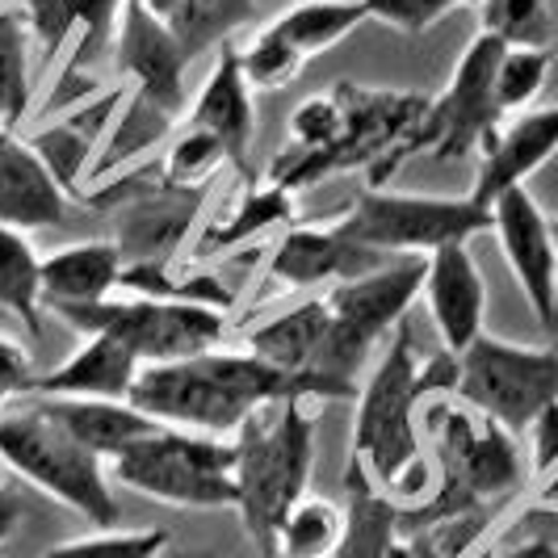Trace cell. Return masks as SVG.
Instances as JSON below:
<instances>
[{"mask_svg": "<svg viewBox=\"0 0 558 558\" xmlns=\"http://www.w3.org/2000/svg\"><path fill=\"white\" fill-rule=\"evenodd\" d=\"M424 93L362 88L340 81L307 97L286 122V143L269 160L265 181L299 194L332 172L365 168L369 190H383L412 156H420V122L428 113Z\"/></svg>", "mask_w": 558, "mask_h": 558, "instance_id": "cell-1", "label": "cell"}, {"mask_svg": "<svg viewBox=\"0 0 558 558\" xmlns=\"http://www.w3.org/2000/svg\"><path fill=\"white\" fill-rule=\"evenodd\" d=\"M362 387L324 378V374H294L265 362L256 353H202L190 362L143 365L131 403L172 428L235 437L240 424L269 403L286 399H357Z\"/></svg>", "mask_w": 558, "mask_h": 558, "instance_id": "cell-2", "label": "cell"}, {"mask_svg": "<svg viewBox=\"0 0 558 558\" xmlns=\"http://www.w3.org/2000/svg\"><path fill=\"white\" fill-rule=\"evenodd\" d=\"M420 433L433 458L437 487L416 508H399V533H433L446 525H487V512L525 483L517 437L478 416L458 395L424 399Z\"/></svg>", "mask_w": 558, "mask_h": 558, "instance_id": "cell-3", "label": "cell"}, {"mask_svg": "<svg viewBox=\"0 0 558 558\" xmlns=\"http://www.w3.org/2000/svg\"><path fill=\"white\" fill-rule=\"evenodd\" d=\"M424 378H420L416 340L408 328L387 340L383 362L374 365L369 383L357 395V420H353V462L374 478L383 496L399 508H416L433 496L437 471L424 449L420 433V408H424Z\"/></svg>", "mask_w": 558, "mask_h": 558, "instance_id": "cell-4", "label": "cell"}, {"mask_svg": "<svg viewBox=\"0 0 558 558\" xmlns=\"http://www.w3.org/2000/svg\"><path fill=\"white\" fill-rule=\"evenodd\" d=\"M235 441V487L240 521L256 550L274 555L286 512L307 496L315 462V412L307 399H286L256 408Z\"/></svg>", "mask_w": 558, "mask_h": 558, "instance_id": "cell-5", "label": "cell"}, {"mask_svg": "<svg viewBox=\"0 0 558 558\" xmlns=\"http://www.w3.org/2000/svg\"><path fill=\"white\" fill-rule=\"evenodd\" d=\"M0 466L63 508L81 512L88 525L118 530L122 508L113 500L110 462L81 446L38 399H29V408L0 412Z\"/></svg>", "mask_w": 558, "mask_h": 558, "instance_id": "cell-6", "label": "cell"}, {"mask_svg": "<svg viewBox=\"0 0 558 558\" xmlns=\"http://www.w3.org/2000/svg\"><path fill=\"white\" fill-rule=\"evenodd\" d=\"M110 478L131 487L135 496L172 504V508L215 512V508H235L240 504L235 441L172 428V424L135 441L126 453H118L110 462Z\"/></svg>", "mask_w": 558, "mask_h": 558, "instance_id": "cell-7", "label": "cell"}, {"mask_svg": "<svg viewBox=\"0 0 558 558\" xmlns=\"http://www.w3.org/2000/svg\"><path fill=\"white\" fill-rule=\"evenodd\" d=\"M336 223L362 248H374L383 256H428L446 244H471V235L478 231H492V206H478L471 194L428 197L365 185L336 215Z\"/></svg>", "mask_w": 558, "mask_h": 558, "instance_id": "cell-8", "label": "cell"}, {"mask_svg": "<svg viewBox=\"0 0 558 558\" xmlns=\"http://www.w3.org/2000/svg\"><path fill=\"white\" fill-rule=\"evenodd\" d=\"M63 324L84 336L122 340L143 365L190 362L219 349L227 332V311L206 303H168V299H101L88 307H59Z\"/></svg>", "mask_w": 558, "mask_h": 558, "instance_id": "cell-9", "label": "cell"}, {"mask_svg": "<svg viewBox=\"0 0 558 558\" xmlns=\"http://www.w3.org/2000/svg\"><path fill=\"white\" fill-rule=\"evenodd\" d=\"M458 399L512 437H525L533 420L558 403V349H530L483 332L458 357Z\"/></svg>", "mask_w": 558, "mask_h": 558, "instance_id": "cell-10", "label": "cell"}, {"mask_svg": "<svg viewBox=\"0 0 558 558\" xmlns=\"http://www.w3.org/2000/svg\"><path fill=\"white\" fill-rule=\"evenodd\" d=\"M424 269H428V256H399L365 278L328 286L324 303L332 311V374L340 383H357L378 340H387L395 324H403L408 307L424 290Z\"/></svg>", "mask_w": 558, "mask_h": 558, "instance_id": "cell-11", "label": "cell"}, {"mask_svg": "<svg viewBox=\"0 0 558 558\" xmlns=\"http://www.w3.org/2000/svg\"><path fill=\"white\" fill-rule=\"evenodd\" d=\"M504 43L478 29L471 47L458 56L446 93L428 101V113L420 122V156L433 160H462L471 151H483L500 135L504 110L496 101V68H500Z\"/></svg>", "mask_w": 558, "mask_h": 558, "instance_id": "cell-12", "label": "cell"}, {"mask_svg": "<svg viewBox=\"0 0 558 558\" xmlns=\"http://www.w3.org/2000/svg\"><path fill=\"white\" fill-rule=\"evenodd\" d=\"M492 231L500 240V252L521 286L533 319L555 332L558 315V244H555V219L537 206V197L517 185L492 202Z\"/></svg>", "mask_w": 558, "mask_h": 558, "instance_id": "cell-13", "label": "cell"}, {"mask_svg": "<svg viewBox=\"0 0 558 558\" xmlns=\"http://www.w3.org/2000/svg\"><path fill=\"white\" fill-rule=\"evenodd\" d=\"M113 63L122 76H131V93L147 97L172 118L185 110V68L194 63V56L172 34V26L140 0L122 4V22L113 34Z\"/></svg>", "mask_w": 558, "mask_h": 558, "instance_id": "cell-14", "label": "cell"}, {"mask_svg": "<svg viewBox=\"0 0 558 558\" xmlns=\"http://www.w3.org/2000/svg\"><path fill=\"white\" fill-rule=\"evenodd\" d=\"M399 256H383L374 248H362L344 227L336 223H294L281 231V240L269 252L265 274L294 290H315V286H336V281L365 278Z\"/></svg>", "mask_w": 558, "mask_h": 558, "instance_id": "cell-15", "label": "cell"}, {"mask_svg": "<svg viewBox=\"0 0 558 558\" xmlns=\"http://www.w3.org/2000/svg\"><path fill=\"white\" fill-rule=\"evenodd\" d=\"M118 185L135 197H126L113 244L122 248L126 265H168V256L194 227L197 190H172L165 185V172H135Z\"/></svg>", "mask_w": 558, "mask_h": 558, "instance_id": "cell-16", "label": "cell"}, {"mask_svg": "<svg viewBox=\"0 0 558 558\" xmlns=\"http://www.w3.org/2000/svg\"><path fill=\"white\" fill-rule=\"evenodd\" d=\"M420 299L428 303L441 349L462 357L483 336V319H487V281L478 274L471 244H446L428 252Z\"/></svg>", "mask_w": 558, "mask_h": 558, "instance_id": "cell-17", "label": "cell"}, {"mask_svg": "<svg viewBox=\"0 0 558 558\" xmlns=\"http://www.w3.org/2000/svg\"><path fill=\"white\" fill-rule=\"evenodd\" d=\"M555 151H558V106L517 113L512 122H504L500 135L483 147L471 197H475L478 206H492L500 194L525 185Z\"/></svg>", "mask_w": 558, "mask_h": 558, "instance_id": "cell-18", "label": "cell"}, {"mask_svg": "<svg viewBox=\"0 0 558 558\" xmlns=\"http://www.w3.org/2000/svg\"><path fill=\"white\" fill-rule=\"evenodd\" d=\"M143 362L113 336H84V344L38 374V387L29 399H122L131 403Z\"/></svg>", "mask_w": 558, "mask_h": 558, "instance_id": "cell-19", "label": "cell"}, {"mask_svg": "<svg viewBox=\"0 0 558 558\" xmlns=\"http://www.w3.org/2000/svg\"><path fill=\"white\" fill-rule=\"evenodd\" d=\"M185 126L215 135L227 147L235 168L248 165V147L256 135V106H252V84L240 68V47H231V43L219 47V59L202 84V93L185 110Z\"/></svg>", "mask_w": 558, "mask_h": 558, "instance_id": "cell-20", "label": "cell"}, {"mask_svg": "<svg viewBox=\"0 0 558 558\" xmlns=\"http://www.w3.org/2000/svg\"><path fill=\"white\" fill-rule=\"evenodd\" d=\"M68 219V194L51 168L22 140V131L0 135V223L17 231H47Z\"/></svg>", "mask_w": 558, "mask_h": 558, "instance_id": "cell-21", "label": "cell"}, {"mask_svg": "<svg viewBox=\"0 0 558 558\" xmlns=\"http://www.w3.org/2000/svg\"><path fill=\"white\" fill-rule=\"evenodd\" d=\"M248 353L265 357V362L281 365V369H294V374H324V378H336L332 374V311L319 299H307L299 307L281 311L274 319L256 324L248 332ZM357 387V383H353Z\"/></svg>", "mask_w": 558, "mask_h": 558, "instance_id": "cell-22", "label": "cell"}, {"mask_svg": "<svg viewBox=\"0 0 558 558\" xmlns=\"http://www.w3.org/2000/svg\"><path fill=\"white\" fill-rule=\"evenodd\" d=\"M126 256L113 240H81L43 256V307H88L122 290Z\"/></svg>", "mask_w": 558, "mask_h": 558, "instance_id": "cell-23", "label": "cell"}, {"mask_svg": "<svg viewBox=\"0 0 558 558\" xmlns=\"http://www.w3.org/2000/svg\"><path fill=\"white\" fill-rule=\"evenodd\" d=\"M113 110H118V93H106L101 101L93 93V101L72 106L56 126L29 135V147L51 168V177L68 197H81V181L84 172L97 165V147H101V135H110Z\"/></svg>", "mask_w": 558, "mask_h": 558, "instance_id": "cell-24", "label": "cell"}, {"mask_svg": "<svg viewBox=\"0 0 558 558\" xmlns=\"http://www.w3.org/2000/svg\"><path fill=\"white\" fill-rule=\"evenodd\" d=\"M38 403L81 446H88L97 458H106V462H113L118 453H126L135 441L165 428L156 416H147L135 403H122V399H38Z\"/></svg>", "mask_w": 558, "mask_h": 558, "instance_id": "cell-25", "label": "cell"}, {"mask_svg": "<svg viewBox=\"0 0 558 558\" xmlns=\"http://www.w3.org/2000/svg\"><path fill=\"white\" fill-rule=\"evenodd\" d=\"M344 512H349V530L332 558H391L399 537V504L383 496L353 458L344 471Z\"/></svg>", "mask_w": 558, "mask_h": 558, "instance_id": "cell-26", "label": "cell"}, {"mask_svg": "<svg viewBox=\"0 0 558 558\" xmlns=\"http://www.w3.org/2000/svg\"><path fill=\"white\" fill-rule=\"evenodd\" d=\"M365 22H369V13L362 0H303V4H290L286 13H278L269 29L303 63H311L315 56L332 51L336 43H344L353 29H362Z\"/></svg>", "mask_w": 558, "mask_h": 558, "instance_id": "cell-27", "label": "cell"}, {"mask_svg": "<svg viewBox=\"0 0 558 558\" xmlns=\"http://www.w3.org/2000/svg\"><path fill=\"white\" fill-rule=\"evenodd\" d=\"M0 311L26 324L29 336L43 328V256L26 231L0 223Z\"/></svg>", "mask_w": 558, "mask_h": 558, "instance_id": "cell-28", "label": "cell"}, {"mask_svg": "<svg viewBox=\"0 0 558 558\" xmlns=\"http://www.w3.org/2000/svg\"><path fill=\"white\" fill-rule=\"evenodd\" d=\"M34 43L17 9H0V135L22 131L34 110Z\"/></svg>", "mask_w": 558, "mask_h": 558, "instance_id": "cell-29", "label": "cell"}, {"mask_svg": "<svg viewBox=\"0 0 558 558\" xmlns=\"http://www.w3.org/2000/svg\"><path fill=\"white\" fill-rule=\"evenodd\" d=\"M349 530L344 504L324 500V496H303L286 512L278 530V558H332Z\"/></svg>", "mask_w": 558, "mask_h": 558, "instance_id": "cell-30", "label": "cell"}, {"mask_svg": "<svg viewBox=\"0 0 558 558\" xmlns=\"http://www.w3.org/2000/svg\"><path fill=\"white\" fill-rule=\"evenodd\" d=\"M294 223H299V210L290 202V190H281L274 181H256V185H248V194L240 197V210L227 223H215L202 235V248H235V244L252 240L256 231Z\"/></svg>", "mask_w": 558, "mask_h": 558, "instance_id": "cell-31", "label": "cell"}, {"mask_svg": "<svg viewBox=\"0 0 558 558\" xmlns=\"http://www.w3.org/2000/svg\"><path fill=\"white\" fill-rule=\"evenodd\" d=\"M252 17H256L252 0H181L168 26L185 43V51L197 59L210 47L231 43V34L240 26H248Z\"/></svg>", "mask_w": 558, "mask_h": 558, "instance_id": "cell-32", "label": "cell"}, {"mask_svg": "<svg viewBox=\"0 0 558 558\" xmlns=\"http://www.w3.org/2000/svg\"><path fill=\"white\" fill-rule=\"evenodd\" d=\"M478 558H558V504L537 500L492 533Z\"/></svg>", "mask_w": 558, "mask_h": 558, "instance_id": "cell-33", "label": "cell"}, {"mask_svg": "<svg viewBox=\"0 0 558 558\" xmlns=\"http://www.w3.org/2000/svg\"><path fill=\"white\" fill-rule=\"evenodd\" d=\"M168 131H172V113H165L160 106H151L140 93H131V106H126L122 118L110 126V143L101 147V156H97L93 168H97V172H110V168H118V165H131V160H140L143 151H151Z\"/></svg>", "mask_w": 558, "mask_h": 558, "instance_id": "cell-34", "label": "cell"}, {"mask_svg": "<svg viewBox=\"0 0 558 558\" xmlns=\"http://www.w3.org/2000/svg\"><path fill=\"white\" fill-rule=\"evenodd\" d=\"M478 22L483 34L500 38L504 47H550L555 38L550 0H483Z\"/></svg>", "mask_w": 558, "mask_h": 558, "instance_id": "cell-35", "label": "cell"}, {"mask_svg": "<svg viewBox=\"0 0 558 558\" xmlns=\"http://www.w3.org/2000/svg\"><path fill=\"white\" fill-rule=\"evenodd\" d=\"M550 47H504L500 68H496V101L504 118L525 113L542 97V88L550 81Z\"/></svg>", "mask_w": 558, "mask_h": 558, "instance_id": "cell-36", "label": "cell"}, {"mask_svg": "<svg viewBox=\"0 0 558 558\" xmlns=\"http://www.w3.org/2000/svg\"><path fill=\"white\" fill-rule=\"evenodd\" d=\"M223 165H231L223 143L206 135V131H197V126H181V135L168 147L160 172H165V185H172V190H202Z\"/></svg>", "mask_w": 558, "mask_h": 558, "instance_id": "cell-37", "label": "cell"}, {"mask_svg": "<svg viewBox=\"0 0 558 558\" xmlns=\"http://www.w3.org/2000/svg\"><path fill=\"white\" fill-rule=\"evenodd\" d=\"M168 530H97L76 542H59L43 558H165Z\"/></svg>", "mask_w": 558, "mask_h": 558, "instance_id": "cell-38", "label": "cell"}, {"mask_svg": "<svg viewBox=\"0 0 558 558\" xmlns=\"http://www.w3.org/2000/svg\"><path fill=\"white\" fill-rule=\"evenodd\" d=\"M240 68H244V76H248L252 93H256V88L274 93V88H286V84L299 81L307 63L294 56L274 29L260 26L248 43L240 47Z\"/></svg>", "mask_w": 558, "mask_h": 558, "instance_id": "cell-39", "label": "cell"}, {"mask_svg": "<svg viewBox=\"0 0 558 558\" xmlns=\"http://www.w3.org/2000/svg\"><path fill=\"white\" fill-rule=\"evenodd\" d=\"M362 4L369 13V22L391 26L399 34H412V38L433 29L453 9H462V0H362Z\"/></svg>", "mask_w": 558, "mask_h": 558, "instance_id": "cell-40", "label": "cell"}, {"mask_svg": "<svg viewBox=\"0 0 558 558\" xmlns=\"http://www.w3.org/2000/svg\"><path fill=\"white\" fill-rule=\"evenodd\" d=\"M34 387H38V369L29 353L13 336H0V408L17 395H34Z\"/></svg>", "mask_w": 558, "mask_h": 558, "instance_id": "cell-41", "label": "cell"}, {"mask_svg": "<svg viewBox=\"0 0 558 558\" xmlns=\"http://www.w3.org/2000/svg\"><path fill=\"white\" fill-rule=\"evenodd\" d=\"M530 471L542 478L558 475V403L530 424Z\"/></svg>", "mask_w": 558, "mask_h": 558, "instance_id": "cell-42", "label": "cell"}, {"mask_svg": "<svg viewBox=\"0 0 558 558\" xmlns=\"http://www.w3.org/2000/svg\"><path fill=\"white\" fill-rule=\"evenodd\" d=\"M22 517H26V504L17 492H9V487H0V555H4V546L13 542V533L22 525Z\"/></svg>", "mask_w": 558, "mask_h": 558, "instance_id": "cell-43", "label": "cell"}, {"mask_svg": "<svg viewBox=\"0 0 558 558\" xmlns=\"http://www.w3.org/2000/svg\"><path fill=\"white\" fill-rule=\"evenodd\" d=\"M391 558H446V550L428 533H399L391 546Z\"/></svg>", "mask_w": 558, "mask_h": 558, "instance_id": "cell-44", "label": "cell"}, {"mask_svg": "<svg viewBox=\"0 0 558 558\" xmlns=\"http://www.w3.org/2000/svg\"><path fill=\"white\" fill-rule=\"evenodd\" d=\"M542 500H550V504H558V475L550 478V487H546V496H542Z\"/></svg>", "mask_w": 558, "mask_h": 558, "instance_id": "cell-45", "label": "cell"}, {"mask_svg": "<svg viewBox=\"0 0 558 558\" xmlns=\"http://www.w3.org/2000/svg\"><path fill=\"white\" fill-rule=\"evenodd\" d=\"M478 4H483V0H462V9H478Z\"/></svg>", "mask_w": 558, "mask_h": 558, "instance_id": "cell-46", "label": "cell"}, {"mask_svg": "<svg viewBox=\"0 0 558 558\" xmlns=\"http://www.w3.org/2000/svg\"><path fill=\"white\" fill-rule=\"evenodd\" d=\"M165 558H190V555H172V550H168V555Z\"/></svg>", "mask_w": 558, "mask_h": 558, "instance_id": "cell-47", "label": "cell"}, {"mask_svg": "<svg viewBox=\"0 0 558 558\" xmlns=\"http://www.w3.org/2000/svg\"><path fill=\"white\" fill-rule=\"evenodd\" d=\"M0 471H4V466H0Z\"/></svg>", "mask_w": 558, "mask_h": 558, "instance_id": "cell-48", "label": "cell"}]
</instances>
